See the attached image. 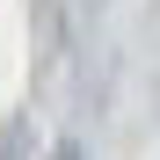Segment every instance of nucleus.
<instances>
[{"instance_id": "nucleus-1", "label": "nucleus", "mask_w": 160, "mask_h": 160, "mask_svg": "<svg viewBox=\"0 0 160 160\" xmlns=\"http://www.w3.org/2000/svg\"><path fill=\"white\" fill-rule=\"evenodd\" d=\"M58 160H80V153H73V146H58Z\"/></svg>"}]
</instances>
